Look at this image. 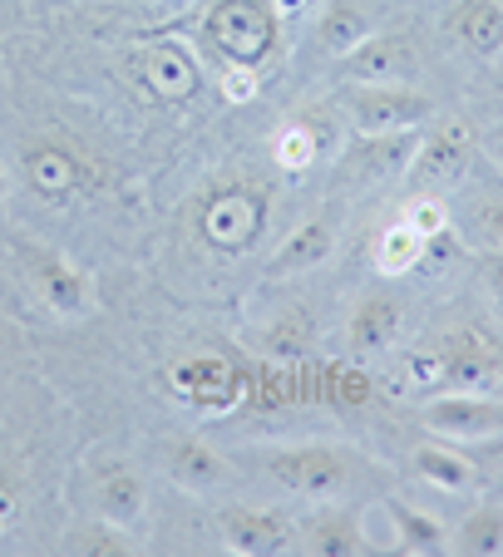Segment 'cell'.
<instances>
[{
    "label": "cell",
    "instance_id": "6da1fadb",
    "mask_svg": "<svg viewBox=\"0 0 503 557\" xmlns=\"http://www.w3.org/2000/svg\"><path fill=\"white\" fill-rule=\"evenodd\" d=\"M188 45L212 74L252 70L267 79L286 60V15L272 0H203L188 15Z\"/></svg>",
    "mask_w": 503,
    "mask_h": 557
},
{
    "label": "cell",
    "instance_id": "7a4b0ae2",
    "mask_svg": "<svg viewBox=\"0 0 503 557\" xmlns=\"http://www.w3.org/2000/svg\"><path fill=\"white\" fill-rule=\"evenodd\" d=\"M257 473L277 494L296 498V504H346L376 488V459H366L351 444H272V449L252 454Z\"/></svg>",
    "mask_w": 503,
    "mask_h": 557
},
{
    "label": "cell",
    "instance_id": "3957f363",
    "mask_svg": "<svg viewBox=\"0 0 503 557\" xmlns=\"http://www.w3.org/2000/svg\"><path fill=\"white\" fill-rule=\"evenodd\" d=\"M193 237L203 243V252L222 257H247L252 247L267 237L272 227V188L262 178H242V173H228L212 188L198 193L193 202Z\"/></svg>",
    "mask_w": 503,
    "mask_h": 557
},
{
    "label": "cell",
    "instance_id": "277c9868",
    "mask_svg": "<svg viewBox=\"0 0 503 557\" xmlns=\"http://www.w3.org/2000/svg\"><path fill=\"white\" fill-rule=\"evenodd\" d=\"M124 79L148 99V104H193L208 85V64L188 40H144L124 50L119 60Z\"/></svg>",
    "mask_w": 503,
    "mask_h": 557
},
{
    "label": "cell",
    "instance_id": "5b68a950",
    "mask_svg": "<svg viewBox=\"0 0 503 557\" xmlns=\"http://www.w3.org/2000/svg\"><path fill=\"white\" fill-rule=\"evenodd\" d=\"M474 158H479V134L464 114H434L430 124L419 128L415 158L405 169L409 193H454L469 183Z\"/></svg>",
    "mask_w": 503,
    "mask_h": 557
},
{
    "label": "cell",
    "instance_id": "8992f818",
    "mask_svg": "<svg viewBox=\"0 0 503 557\" xmlns=\"http://www.w3.org/2000/svg\"><path fill=\"white\" fill-rule=\"evenodd\" d=\"M331 104L351 134H415L440 114L419 85H341Z\"/></svg>",
    "mask_w": 503,
    "mask_h": 557
},
{
    "label": "cell",
    "instance_id": "52a82bcc",
    "mask_svg": "<svg viewBox=\"0 0 503 557\" xmlns=\"http://www.w3.org/2000/svg\"><path fill=\"white\" fill-rule=\"evenodd\" d=\"M11 252H15V262H21V276L30 282V292L40 296V301L50 306L54 315H64V321H79V315L95 311V301H99L95 276L84 272L79 262H70L60 247L21 237V243H11Z\"/></svg>",
    "mask_w": 503,
    "mask_h": 557
},
{
    "label": "cell",
    "instance_id": "ba28073f",
    "mask_svg": "<svg viewBox=\"0 0 503 557\" xmlns=\"http://www.w3.org/2000/svg\"><path fill=\"white\" fill-rule=\"evenodd\" d=\"M430 70L425 45L409 30H370L351 54L335 60L341 85H419Z\"/></svg>",
    "mask_w": 503,
    "mask_h": 557
},
{
    "label": "cell",
    "instance_id": "9c48e42d",
    "mask_svg": "<svg viewBox=\"0 0 503 557\" xmlns=\"http://www.w3.org/2000/svg\"><path fill=\"white\" fill-rule=\"evenodd\" d=\"M212 528L232 557L296 553V518L277 504H222L212 513Z\"/></svg>",
    "mask_w": 503,
    "mask_h": 557
},
{
    "label": "cell",
    "instance_id": "30bf717a",
    "mask_svg": "<svg viewBox=\"0 0 503 557\" xmlns=\"http://www.w3.org/2000/svg\"><path fill=\"white\" fill-rule=\"evenodd\" d=\"M21 178L40 202H70L84 188H95L99 169L79 148L60 144V138H30L21 148Z\"/></svg>",
    "mask_w": 503,
    "mask_h": 557
},
{
    "label": "cell",
    "instance_id": "8fae6325",
    "mask_svg": "<svg viewBox=\"0 0 503 557\" xmlns=\"http://www.w3.org/2000/svg\"><path fill=\"white\" fill-rule=\"evenodd\" d=\"M84 479H89V513L95 518L119 523V528H138L148 518V479L134 459H124V454H95Z\"/></svg>",
    "mask_w": 503,
    "mask_h": 557
},
{
    "label": "cell",
    "instance_id": "7c38bea8",
    "mask_svg": "<svg viewBox=\"0 0 503 557\" xmlns=\"http://www.w3.org/2000/svg\"><path fill=\"white\" fill-rule=\"evenodd\" d=\"M419 128L415 134H351L335 148V173L351 188H385V183L405 178L409 158H415Z\"/></svg>",
    "mask_w": 503,
    "mask_h": 557
},
{
    "label": "cell",
    "instance_id": "4fadbf2b",
    "mask_svg": "<svg viewBox=\"0 0 503 557\" xmlns=\"http://www.w3.org/2000/svg\"><path fill=\"white\" fill-rule=\"evenodd\" d=\"M444 356V395H499L503 356L479 326H454L440 341Z\"/></svg>",
    "mask_w": 503,
    "mask_h": 557
},
{
    "label": "cell",
    "instance_id": "5bb4252c",
    "mask_svg": "<svg viewBox=\"0 0 503 557\" xmlns=\"http://www.w3.org/2000/svg\"><path fill=\"white\" fill-rule=\"evenodd\" d=\"M425 430L450 444H499L503 440V400L499 395H434L419 410Z\"/></svg>",
    "mask_w": 503,
    "mask_h": 557
},
{
    "label": "cell",
    "instance_id": "9a60e30c",
    "mask_svg": "<svg viewBox=\"0 0 503 557\" xmlns=\"http://www.w3.org/2000/svg\"><path fill=\"white\" fill-rule=\"evenodd\" d=\"M335 247H341V208H321L296 222L282 243L267 252L262 276L267 282H286V276L316 272V267H326L335 257Z\"/></svg>",
    "mask_w": 503,
    "mask_h": 557
},
{
    "label": "cell",
    "instance_id": "2e32d148",
    "mask_svg": "<svg viewBox=\"0 0 503 557\" xmlns=\"http://www.w3.org/2000/svg\"><path fill=\"white\" fill-rule=\"evenodd\" d=\"M296 553H306V557H366L370 533H366V508H360V498H346V504H316V513L296 523Z\"/></svg>",
    "mask_w": 503,
    "mask_h": 557
},
{
    "label": "cell",
    "instance_id": "e0dca14e",
    "mask_svg": "<svg viewBox=\"0 0 503 557\" xmlns=\"http://www.w3.org/2000/svg\"><path fill=\"white\" fill-rule=\"evenodd\" d=\"M405 296L400 292H366L356 306H351L346 321V350L351 360H376L385 350L400 346L405 336Z\"/></svg>",
    "mask_w": 503,
    "mask_h": 557
},
{
    "label": "cell",
    "instance_id": "ac0fdd59",
    "mask_svg": "<svg viewBox=\"0 0 503 557\" xmlns=\"http://www.w3.org/2000/svg\"><path fill=\"white\" fill-rule=\"evenodd\" d=\"M158 459H163L168 484L188 488V494H212V488L232 484L228 459H222L203 434H179V440H168L163 449H158Z\"/></svg>",
    "mask_w": 503,
    "mask_h": 557
},
{
    "label": "cell",
    "instance_id": "d6986e66",
    "mask_svg": "<svg viewBox=\"0 0 503 557\" xmlns=\"http://www.w3.org/2000/svg\"><path fill=\"white\" fill-rule=\"evenodd\" d=\"M168 385H173L179 400L198 405V410H208V414H222L228 405L242 400L237 375H232L218 356H183L179 366L168 370Z\"/></svg>",
    "mask_w": 503,
    "mask_h": 557
},
{
    "label": "cell",
    "instance_id": "ffe728a7",
    "mask_svg": "<svg viewBox=\"0 0 503 557\" xmlns=\"http://www.w3.org/2000/svg\"><path fill=\"white\" fill-rule=\"evenodd\" d=\"M440 30L474 60H499L503 54V0H454L444 11Z\"/></svg>",
    "mask_w": 503,
    "mask_h": 557
},
{
    "label": "cell",
    "instance_id": "44dd1931",
    "mask_svg": "<svg viewBox=\"0 0 503 557\" xmlns=\"http://www.w3.org/2000/svg\"><path fill=\"white\" fill-rule=\"evenodd\" d=\"M335 153V124H326V119H286L282 128L272 134V163L286 173V178H302V173H311L321 158Z\"/></svg>",
    "mask_w": 503,
    "mask_h": 557
},
{
    "label": "cell",
    "instance_id": "7402d4cb",
    "mask_svg": "<svg viewBox=\"0 0 503 557\" xmlns=\"http://www.w3.org/2000/svg\"><path fill=\"white\" fill-rule=\"evenodd\" d=\"M252 346L262 350L267 360H302L316 350V315L296 306H277L262 326H252Z\"/></svg>",
    "mask_w": 503,
    "mask_h": 557
},
{
    "label": "cell",
    "instance_id": "603a6c76",
    "mask_svg": "<svg viewBox=\"0 0 503 557\" xmlns=\"http://www.w3.org/2000/svg\"><path fill=\"white\" fill-rule=\"evenodd\" d=\"M409 473L419 484L440 488V494H474L479 488V469H474L469 454H459L450 440H430L409 454Z\"/></svg>",
    "mask_w": 503,
    "mask_h": 557
},
{
    "label": "cell",
    "instance_id": "cb8c5ba5",
    "mask_svg": "<svg viewBox=\"0 0 503 557\" xmlns=\"http://www.w3.org/2000/svg\"><path fill=\"white\" fill-rule=\"evenodd\" d=\"M376 30V21L366 15V5L360 0H326L321 11H316V50L326 54V60H341V54H351L366 35Z\"/></svg>",
    "mask_w": 503,
    "mask_h": 557
},
{
    "label": "cell",
    "instance_id": "d4e9b609",
    "mask_svg": "<svg viewBox=\"0 0 503 557\" xmlns=\"http://www.w3.org/2000/svg\"><path fill=\"white\" fill-rule=\"evenodd\" d=\"M454 232L469 252H503V183L483 188L454 212Z\"/></svg>",
    "mask_w": 503,
    "mask_h": 557
},
{
    "label": "cell",
    "instance_id": "484cf974",
    "mask_svg": "<svg viewBox=\"0 0 503 557\" xmlns=\"http://www.w3.org/2000/svg\"><path fill=\"white\" fill-rule=\"evenodd\" d=\"M385 518H390V543L400 553H415V557H434V553H450V528L440 518L419 513V508L400 504V498H385Z\"/></svg>",
    "mask_w": 503,
    "mask_h": 557
},
{
    "label": "cell",
    "instance_id": "4316f807",
    "mask_svg": "<svg viewBox=\"0 0 503 557\" xmlns=\"http://www.w3.org/2000/svg\"><path fill=\"white\" fill-rule=\"evenodd\" d=\"M425 247L430 243H425L405 218H395V222L380 227L376 247H370V267H376V276H385V282H400V276H409V272L425 267Z\"/></svg>",
    "mask_w": 503,
    "mask_h": 557
},
{
    "label": "cell",
    "instance_id": "83f0119b",
    "mask_svg": "<svg viewBox=\"0 0 503 557\" xmlns=\"http://www.w3.org/2000/svg\"><path fill=\"white\" fill-rule=\"evenodd\" d=\"M60 553H79V557H128V553H144L138 547V533L134 528H119V523H105V518H89V523H74L70 533H64Z\"/></svg>",
    "mask_w": 503,
    "mask_h": 557
},
{
    "label": "cell",
    "instance_id": "f1b7e54d",
    "mask_svg": "<svg viewBox=\"0 0 503 557\" xmlns=\"http://www.w3.org/2000/svg\"><path fill=\"white\" fill-rule=\"evenodd\" d=\"M450 553H459V557H503V508L499 504L474 508V513L450 533Z\"/></svg>",
    "mask_w": 503,
    "mask_h": 557
},
{
    "label": "cell",
    "instance_id": "f546056e",
    "mask_svg": "<svg viewBox=\"0 0 503 557\" xmlns=\"http://www.w3.org/2000/svg\"><path fill=\"white\" fill-rule=\"evenodd\" d=\"M400 380H405V389L409 395H419V400L444 395V356H440V346H409L405 360H400Z\"/></svg>",
    "mask_w": 503,
    "mask_h": 557
},
{
    "label": "cell",
    "instance_id": "4dcf8cb0",
    "mask_svg": "<svg viewBox=\"0 0 503 557\" xmlns=\"http://www.w3.org/2000/svg\"><path fill=\"white\" fill-rule=\"evenodd\" d=\"M400 218H405L409 227L425 237V243L454 227V208H450V198H440V193H409V202H405V212H400Z\"/></svg>",
    "mask_w": 503,
    "mask_h": 557
},
{
    "label": "cell",
    "instance_id": "1f68e13d",
    "mask_svg": "<svg viewBox=\"0 0 503 557\" xmlns=\"http://www.w3.org/2000/svg\"><path fill=\"white\" fill-rule=\"evenodd\" d=\"M212 85H218L222 104H252V99L262 95V74H252V70H218L212 74Z\"/></svg>",
    "mask_w": 503,
    "mask_h": 557
},
{
    "label": "cell",
    "instance_id": "d6a6232c",
    "mask_svg": "<svg viewBox=\"0 0 503 557\" xmlns=\"http://www.w3.org/2000/svg\"><path fill=\"white\" fill-rule=\"evenodd\" d=\"M479 257V286L493 301V311L503 315V252H474Z\"/></svg>",
    "mask_w": 503,
    "mask_h": 557
},
{
    "label": "cell",
    "instance_id": "836d02e7",
    "mask_svg": "<svg viewBox=\"0 0 503 557\" xmlns=\"http://www.w3.org/2000/svg\"><path fill=\"white\" fill-rule=\"evenodd\" d=\"M272 5L286 15V25H296V21H306V15H311L321 0H272Z\"/></svg>",
    "mask_w": 503,
    "mask_h": 557
},
{
    "label": "cell",
    "instance_id": "e575fe53",
    "mask_svg": "<svg viewBox=\"0 0 503 557\" xmlns=\"http://www.w3.org/2000/svg\"><path fill=\"white\" fill-rule=\"evenodd\" d=\"M11 523H15V494L11 488H0V537L11 533Z\"/></svg>",
    "mask_w": 503,
    "mask_h": 557
},
{
    "label": "cell",
    "instance_id": "d590c367",
    "mask_svg": "<svg viewBox=\"0 0 503 557\" xmlns=\"http://www.w3.org/2000/svg\"><path fill=\"white\" fill-rule=\"evenodd\" d=\"M489 158H493V169L503 173V119L493 124V134H489Z\"/></svg>",
    "mask_w": 503,
    "mask_h": 557
},
{
    "label": "cell",
    "instance_id": "8d00e7d4",
    "mask_svg": "<svg viewBox=\"0 0 503 557\" xmlns=\"http://www.w3.org/2000/svg\"><path fill=\"white\" fill-rule=\"evenodd\" d=\"M5 183H11V173H5V163H0V202H5Z\"/></svg>",
    "mask_w": 503,
    "mask_h": 557
}]
</instances>
